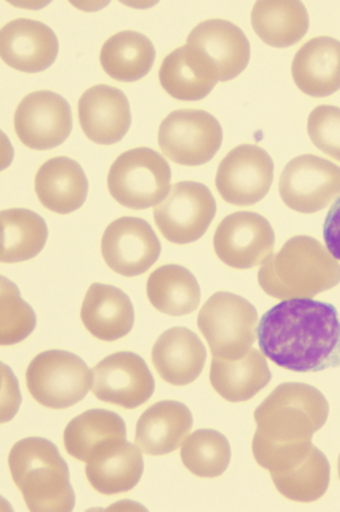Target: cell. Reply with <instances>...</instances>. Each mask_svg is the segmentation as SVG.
Here are the masks:
<instances>
[{
	"instance_id": "6da1fadb",
	"label": "cell",
	"mask_w": 340,
	"mask_h": 512,
	"mask_svg": "<svg viewBox=\"0 0 340 512\" xmlns=\"http://www.w3.org/2000/svg\"><path fill=\"white\" fill-rule=\"evenodd\" d=\"M262 354L294 373H320L340 366V318L330 303L287 299L258 325Z\"/></svg>"
},
{
	"instance_id": "7a4b0ae2",
	"label": "cell",
	"mask_w": 340,
	"mask_h": 512,
	"mask_svg": "<svg viewBox=\"0 0 340 512\" xmlns=\"http://www.w3.org/2000/svg\"><path fill=\"white\" fill-rule=\"evenodd\" d=\"M330 405L316 388L282 383L255 411L253 457L270 473L292 468L311 453L312 438L324 427Z\"/></svg>"
},
{
	"instance_id": "3957f363",
	"label": "cell",
	"mask_w": 340,
	"mask_h": 512,
	"mask_svg": "<svg viewBox=\"0 0 340 512\" xmlns=\"http://www.w3.org/2000/svg\"><path fill=\"white\" fill-rule=\"evenodd\" d=\"M258 279L272 298L312 299L338 286L340 264L315 238L297 235L264 261Z\"/></svg>"
},
{
	"instance_id": "277c9868",
	"label": "cell",
	"mask_w": 340,
	"mask_h": 512,
	"mask_svg": "<svg viewBox=\"0 0 340 512\" xmlns=\"http://www.w3.org/2000/svg\"><path fill=\"white\" fill-rule=\"evenodd\" d=\"M9 466L30 511L74 510L70 470L54 443L43 438L22 439L10 451Z\"/></svg>"
},
{
	"instance_id": "5b68a950",
	"label": "cell",
	"mask_w": 340,
	"mask_h": 512,
	"mask_svg": "<svg viewBox=\"0 0 340 512\" xmlns=\"http://www.w3.org/2000/svg\"><path fill=\"white\" fill-rule=\"evenodd\" d=\"M198 326L214 356L237 360L247 355L255 344L258 312L243 297L217 292L200 310Z\"/></svg>"
},
{
	"instance_id": "8992f818",
	"label": "cell",
	"mask_w": 340,
	"mask_h": 512,
	"mask_svg": "<svg viewBox=\"0 0 340 512\" xmlns=\"http://www.w3.org/2000/svg\"><path fill=\"white\" fill-rule=\"evenodd\" d=\"M169 163L157 151L138 147L116 159L108 174L113 199L130 210L158 206L170 192Z\"/></svg>"
},
{
	"instance_id": "52a82bcc",
	"label": "cell",
	"mask_w": 340,
	"mask_h": 512,
	"mask_svg": "<svg viewBox=\"0 0 340 512\" xmlns=\"http://www.w3.org/2000/svg\"><path fill=\"white\" fill-rule=\"evenodd\" d=\"M26 385L43 407L66 409L82 401L93 388V371L71 352L47 351L29 364Z\"/></svg>"
},
{
	"instance_id": "ba28073f",
	"label": "cell",
	"mask_w": 340,
	"mask_h": 512,
	"mask_svg": "<svg viewBox=\"0 0 340 512\" xmlns=\"http://www.w3.org/2000/svg\"><path fill=\"white\" fill-rule=\"evenodd\" d=\"M185 47L192 60L214 81L228 82L247 68L251 45L232 22L209 20L192 29Z\"/></svg>"
},
{
	"instance_id": "9c48e42d",
	"label": "cell",
	"mask_w": 340,
	"mask_h": 512,
	"mask_svg": "<svg viewBox=\"0 0 340 512\" xmlns=\"http://www.w3.org/2000/svg\"><path fill=\"white\" fill-rule=\"evenodd\" d=\"M217 214V203L206 185L181 181L154 208V221L166 240L187 245L200 240Z\"/></svg>"
},
{
	"instance_id": "30bf717a",
	"label": "cell",
	"mask_w": 340,
	"mask_h": 512,
	"mask_svg": "<svg viewBox=\"0 0 340 512\" xmlns=\"http://www.w3.org/2000/svg\"><path fill=\"white\" fill-rule=\"evenodd\" d=\"M224 131L209 112L180 109L166 116L158 132L162 153L183 166L210 162L221 149Z\"/></svg>"
},
{
	"instance_id": "8fae6325",
	"label": "cell",
	"mask_w": 340,
	"mask_h": 512,
	"mask_svg": "<svg viewBox=\"0 0 340 512\" xmlns=\"http://www.w3.org/2000/svg\"><path fill=\"white\" fill-rule=\"evenodd\" d=\"M279 193L286 206L301 214H315L340 197V168L328 159L305 154L283 169Z\"/></svg>"
},
{
	"instance_id": "7c38bea8",
	"label": "cell",
	"mask_w": 340,
	"mask_h": 512,
	"mask_svg": "<svg viewBox=\"0 0 340 512\" xmlns=\"http://www.w3.org/2000/svg\"><path fill=\"white\" fill-rule=\"evenodd\" d=\"M274 162L255 144H243L219 163L215 185L222 199L234 206H252L270 192Z\"/></svg>"
},
{
	"instance_id": "4fadbf2b",
	"label": "cell",
	"mask_w": 340,
	"mask_h": 512,
	"mask_svg": "<svg viewBox=\"0 0 340 512\" xmlns=\"http://www.w3.org/2000/svg\"><path fill=\"white\" fill-rule=\"evenodd\" d=\"M275 233L270 222L256 212L240 211L226 216L214 234V249L230 268L262 265L274 252Z\"/></svg>"
},
{
	"instance_id": "5bb4252c",
	"label": "cell",
	"mask_w": 340,
	"mask_h": 512,
	"mask_svg": "<svg viewBox=\"0 0 340 512\" xmlns=\"http://www.w3.org/2000/svg\"><path fill=\"white\" fill-rule=\"evenodd\" d=\"M14 128L29 149L52 150L66 142L73 131V113L60 94L34 91L18 105Z\"/></svg>"
},
{
	"instance_id": "9a60e30c",
	"label": "cell",
	"mask_w": 340,
	"mask_h": 512,
	"mask_svg": "<svg viewBox=\"0 0 340 512\" xmlns=\"http://www.w3.org/2000/svg\"><path fill=\"white\" fill-rule=\"evenodd\" d=\"M94 396L124 409H135L149 401L156 381L141 356L117 352L94 367Z\"/></svg>"
},
{
	"instance_id": "2e32d148",
	"label": "cell",
	"mask_w": 340,
	"mask_h": 512,
	"mask_svg": "<svg viewBox=\"0 0 340 512\" xmlns=\"http://www.w3.org/2000/svg\"><path fill=\"white\" fill-rule=\"evenodd\" d=\"M102 257L112 271L126 278L142 275L157 263L161 244L145 219L123 216L105 230Z\"/></svg>"
},
{
	"instance_id": "e0dca14e",
	"label": "cell",
	"mask_w": 340,
	"mask_h": 512,
	"mask_svg": "<svg viewBox=\"0 0 340 512\" xmlns=\"http://www.w3.org/2000/svg\"><path fill=\"white\" fill-rule=\"evenodd\" d=\"M59 41L54 30L43 22L18 18L0 32V56L14 70L41 72L55 63Z\"/></svg>"
},
{
	"instance_id": "ac0fdd59",
	"label": "cell",
	"mask_w": 340,
	"mask_h": 512,
	"mask_svg": "<svg viewBox=\"0 0 340 512\" xmlns=\"http://www.w3.org/2000/svg\"><path fill=\"white\" fill-rule=\"evenodd\" d=\"M83 134L101 146L119 143L132 123L130 102L116 87L97 85L82 94L78 104Z\"/></svg>"
},
{
	"instance_id": "d6986e66",
	"label": "cell",
	"mask_w": 340,
	"mask_h": 512,
	"mask_svg": "<svg viewBox=\"0 0 340 512\" xmlns=\"http://www.w3.org/2000/svg\"><path fill=\"white\" fill-rule=\"evenodd\" d=\"M143 469L142 450L127 439L105 443L86 462L90 485L105 496L131 491L141 481Z\"/></svg>"
},
{
	"instance_id": "ffe728a7",
	"label": "cell",
	"mask_w": 340,
	"mask_h": 512,
	"mask_svg": "<svg viewBox=\"0 0 340 512\" xmlns=\"http://www.w3.org/2000/svg\"><path fill=\"white\" fill-rule=\"evenodd\" d=\"M151 359L164 381L173 386H187L202 374L207 352L196 333L177 326L158 337Z\"/></svg>"
},
{
	"instance_id": "44dd1931",
	"label": "cell",
	"mask_w": 340,
	"mask_h": 512,
	"mask_svg": "<svg viewBox=\"0 0 340 512\" xmlns=\"http://www.w3.org/2000/svg\"><path fill=\"white\" fill-rule=\"evenodd\" d=\"M194 426L187 405L160 401L151 405L136 424L135 443L147 455H166L183 446Z\"/></svg>"
},
{
	"instance_id": "7402d4cb",
	"label": "cell",
	"mask_w": 340,
	"mask_h": 512,
	"mask_svg": "<svg viewBox=\"0 0 340 512\" xmlns=\"http://www.w3.org/2000/svg\"><path fill=\"white\" fill-rule=\"evenodd\" d=\"M81 318L85 328L97 339L116 341L134 328V306L120 288L94 283L86 292Z\"/></svg>"
},
{
	"instance_id": "603a6c76",
	"label": "cell",
	"mask_w": 340,
	"mask_h": 512,
	"mask_svg": "<svg viewBox=\"0 0 340 512\" xmlns=\"http://www.w3.org/2000/svg\"><path fill=\"white\" fill-rule=\"evenodd\" d=\"M292 74L302 93L328 97L340 90V41L315 37L298 49Z\"/></svg>"
},
{
	"instance_id": "cb8c5ba5",
	"label": "cell",
	"mask_w": 340,
	"mask_h": 512,
	"mask_svg": "<svg viewBox=\"0 0 340 512\" xmlns=\"http://www.w3.org/2000/svg\"><path fill=\"white\" fill-rule=\"evenodd\" d=\"M37 197L47 210L71 214L86 201L89 181L82 166L74 159L56 157L41 166L34 181Z\"/></svg>"
},
{
	"instance_id": "d4e9b609",
	"label": "cell",
	"mask_w": 340,
	"mask_h": 512,
	"mask_svg": "<svg viewBox=\"0 0 340 512\" xmlns=\"http://www.w3.org/2000/svg\"><path fill=\"white\" fill-rule=\"evenodd\" d=\"M215 392L229 402L251 400L271 381L266 356L251 350L243 358L228 360L214 356L210 371Z\"/></svg>"
},
{
	"instance_id": "484cf974",
	"label": "cell",
	"mask_w": 340,
	"mask_h": 512,
	"mask_svg": "<svg viewBox=\"0 0 340 512\" xmlns=\"http://www.w3.org/2000/svg\"><path fill=\"white\" fill-rule=\"evenodd\" d=\"M252 26L263 43L289 48L304 39L309 14L297 0H260L253 6Z\"/></svg>"
},
{
	"instance_id": "4316f807",
	"label": "cell",
	"mask_w": 340,
	"mask_h": 512,
	"mask_svg": "<svg viewBox=\"0 0 340 512\" xmlns=\"http://www.w3.org/2000/svg\"><path fill=\"white\" fill-rule=\"evenodd\" d=\"M100 62L109 77L119 82L145 78L156 62V48L145 34L123 30L102 45Z\"/></svg>"
},
{
	"instance_id": "83f0119b",
	"label": "cell",
	"mask_w": 340,
	"mask_h": 512,
	"mask_svg": "<svg viewBox=\"0 0 340 512\" xmlns=\"http://www.w3.org/2000/svg\"><path fill=\"white\" fill-rule=\"evenodd\" d=\"M126 441L127 428L122 417L105 409H90L71 420L64 431V447L75 460L88 462L105 443Z\"/></svg>"
},
{
	"instance_id": "f1b7e54d",
	"label": "cell",
	"mask_w": 340,
	"mask_h": 512,
	"mask_svg": "<svg viewBox=\"0 0 340 512\" xmlns=\"http://www.w3.org/2000/svg\"><path fill=\"white\" fill-rule=\"evenodd\" d=\"M147 297L158 312L168 316H187L198 309V280L181 265H162L147 280Z\"/></svg>"
},
{
	"instance_id": "f546056e",
	"label": "cell",
	"mask_w": 340,
	"mask_h": 512,
	"mask_svg": "<svg viewBox=\"0 0 340 512\" xmlns=\"http://www.w3.org/2000/svg\"><path fill=\"white\" fill-rule=\"evenodd\" d=\"M2 250L0 260L5 264L22 263L34 259L48 240V227L36 212L25 208H11L0 214Z\"/></svg>"
},
{
	"instance_id": "4dcf8cb0",
	"label": "cell",
	"mask_w": 340,
	"mask_h": 512,
	"mask_svg": "<svg viewBox=\"0 0 340 512\" xmlns=\"http://www.w3.org/2000/svg\"><path fill=\"white\" fill-rule=\"evenodd\" d=\"M271 479L285 498L300 503L316 502L330 487V462L313 446L305 460L282 472L271 473Z\"/></svg>"
},
{
	"instance_id": "1f68e13d",
	"label": "cell",
	"mask_w": 340,
	"mask_h": 512,
	"mask_svg": "<svg viewBox=\"0 0 340 512\" xmlns=\"http://www.w3.org/2000/svg\"><path fill=\"white\" fill-rule=\"evenodd\" d=\"M160 82L169 96L180 101L203 100L218 83L196 66L185 45L166 56L160 68Z\"/></svg>"
},
{
	"instance_id": "d6a6232c",
	"label": "cell",
	"mask_w": 340,
	"mask_h": 512,
	"mask_svg": "<svg viewBox=\"0 0 340 512\" xmlns=\"http://www.w3.org/2000/svg\"><path fill=\"white\" fill-rule=\"evenodd\" d=\"M181 460L195 476L214 479L229 468L232 449L221 432L198 430L185 439L181 447Z\"/></svg>"
},
{
	"instance_id": "836d02e7",
	"label": "cell",
	"mask_w": 340,
	"mask_h": 512,
	"mask_svg": "<svg viewBox=\"0 0 340 512\" xmlns=\"http://www.w3.org/2000/svg\"><path fill=\"white\" fill-rule=\"evenodd\" d=\"M37 318L32 307L20 297V290L2 276V332L0 343L14 345L24 341L36 328Z\"/></svg>"
},
{
	"instance_id": "e575fe53",
	"label": "cell",
	"mask_w": 340,
	"mask_h": 512,
	"mask_svg": "<svg viewBox=\"0 0 340 512\" xmlns=\"http://www.w3.org/2000/svg\"><path fill=\"white\" fill-rule=\"evenodd\" d=\"M308 134L317 149L340 162V108L320 105L308 119Z\"/></svg>"
},
{
	"instance_id": "d590c367",
	"label": "cell",
	"mask_w": 340,
	"mask_h": 512,
	"mask_svg": "<svg viewBox=\"0 0 340 512\" xmlns=\"http://www.w3.org/2000/svg\"><path fill=\"white\" fill-rule=\"evenodd\" d=\"M20 407V392L17 379L13 377L9 367L2 364V422H9Z\"/></svg>"
},
{
	"instance_id": "8d00e7d4",
	"label": "cell",
	"mask_w": 340,
	"mask_h": 512,
	"mask_svg": "<svg viewBox=\"0 0 340 512\" xmlns=\"http://www.w3.org/2000/svg\"><path fill=\"white\" fill-rule=\"evenodd\" d=\"M328 252L340 261V197L332 204L323 227Z\"/></svg>"
},
{
	"instance_id": "74e56055",
	"label": "cell",
	"mask_w": 340,
	"mask_h": 512,
	"mask_svg": "<svg viewBox=\"0 0 340 512\" xmlns=\"http://www.w3.org/2000/svg\"><path fill=\"white\" fill-rule=\"evenodd\" d=\"M338 470H339V479H340V455H339V461H338Z\"/></svg>"
}]
</instances>
